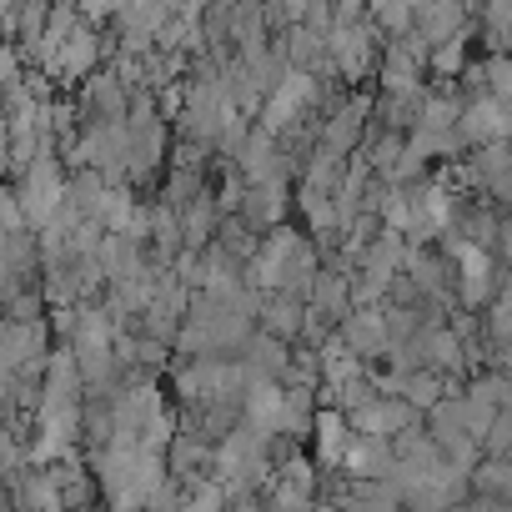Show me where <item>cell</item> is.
Returning <instances> with one entry per match:
<instances>
[{
	"label": "cell",
	"mask_w": 512,
	"mask_h": 512,
	"mask_svg": "<svg viewBox=\"0 0 512 512\" xmlns=\"http://www.w3.org/2000/svg\"><path fill=\"white\" fill-rule=\"evenodd\" d=\"M342 342H347V352L357 357H367V352H377L382 342H387V322H377V312H357L347 327H342Z\"/></svg>",
	"instance_id": "6da1fadb"
}]
</instances>
